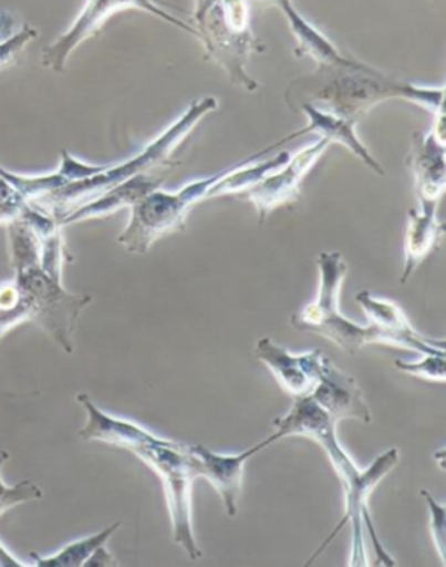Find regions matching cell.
Masks as SVG:
<instances>
[{
    "label": "cell",
    "instance_id": "484cf974",
    "mask_svg": "<svg viewBox=\"0 0 446 567\" xmlns=\"http://www.w3.org/2000/svg\"><path fill=\"white\" fill-rule=\"evenodd\" d=\"M421 496L424 497L427 511H429L431 536H433L443 566H446V506L436 502L427 489H422Z\"/></svg>",
    "mask_w": 446,
    "mask_h": 567
},
{
    "label": "cell",
    "instance_id": "5bb4252c",
    "mask_svg": "<svg viewBox=\"0 0 446 567\" xmlns=\"http://www.w3.org/2000/svg\"><path fill=\"white\" fill-rule=\"evenodd\" d=\"M255 358L271 370L279 386L283 388L288 395L302 399L309 396L314 386L323 353L312 350L308 353L293 354L283 346H279L274 339L260 338L255 346Z\"/></svg>",
    "mask_w": 446,
    "mask_h": 567
},
{
    "label": "cell",
    "instance_id": "d6986e66",
    "mask_svg": "<svg viewBox=\"0 0 446 567\" xmlns=\"http://www.w3.org/2000/svg\"><path fill=\"white\" fill-rule=\"evenodd\" d=\"M297 111L302 112V114L305 115V120H308V126L302 128L305 135L314 133V135L320 136V138H326L330 144L344 145L349 153L354 154L357 159L363 161L372 172L384 177L385 169L382 168L381 163L373 157L369 147H366L360 136H357V121L345 120V117H340V115L332 114V112L323 111V109L315 107V105L308 102L297 105Z\"/></svg>",
    "mask_w": 446,
    "mask_h": 567
},
{
    "label": "cell",
    "instance_id": "7a4b0ae2",
    "mask_svg": "<svg viewBox=\"0 0 446 567\" xmlns=\"http://www.w3.org/2000/svg\"><path fill=\"white\" fill-rule=\"evenodd\" d=\"M387 100L414 103L438 115L445 112V86H418L394 78L377 66L345 56L335 65L315 66L311 75L297 79L287 91V102L291 109L308 102L352 121H360L378 103Z\"/></svg>",
    "mask_w": 446,
    "mask_h": 567
},
{
    "label": "cell",
    "instance_id": "ffe728a7",
    "mask_svg": "<svg viewBox=\"0 0 446 567\" xmlns=\"http://www.w3.org/2000/svg\"><path fill=\"white\" fill-rule=\"evenodd\" d=\"M445 224L438 218V206H418L408 210V226L405 235V266L403 285L412 278L418 266L433 254L442 243Z\"/></svg>",
    "mask_w": 446,
    "mask_h": 567
},
{
    "label": "cell",
    "instance_id": "83f0119b",
    "mask_svg": "<svg viewBox=\"0 0 446 567\" xmlns=\"http://www.w3.org/2000/svg\"><path fill=\"white\" fill-rule=\"evenodd\" d=\"M86 567H112L120 566L114 555L108 551L107 545H102L98 550L93 551L90 559L84 564Z\"/></svg>",
    "mask_w": 446,
    "mask_h": 567
},
{
    "label": "cell",
    "instance_id": "52a82bcc",
    "mask_svg": "<svg viewBox=\"0 0 446 567\" xmlns=\"http://www.w3.org/2000/svg\"><path fill=\"white\" fill-rule=\"evenodd\" d=\"M139 461L159 475L164 496L172 518L173 542L184 548L189 559L199 560L201 548L194 533L193 485L196 468L189 454V445L168 440L164 444L145 445L133 451Z\"/></svg>",
    "mask_w": 446,
    "mask_h": 567
},
{
    "label": "cell",
    "instance_id": "4316f807",
    "mask_svg": "<svg viewBox=\"0 0 446 567\" xmlns=\"http://www.w3.org/2000/svg\"><path fill=\"white\" fill-rule=\"evenodd\" d=\"M29 205L20 193L0 175V226H8L20 217L23 208Z\"/></svg>",
    "mask_w": 446,
    "mask_h": 567
},
{
    "label": "cell",
    "instance_id": "5b68a950",
    "mask_svg": "<svg viewBox=\"0 0 446 567\" xmlns=\"http://www.w3.org/2000/svg\"><path fill=\"white\" fill-rule=\"evenodd\" d=\"M190 25L205 45L206 58L226 71L230 83L255 93L258 83L248 63L263 45L251 30L250 0H196Z\"/></svg>",
    "mask_w": 446,
    "mask_h": 567
},
{
    "label": "cell",
    "instance_id": "e0dca14e",
    "mask_svg": "<svg viewBox=\"0 0 446 567\" xmlns=\"http://www.w3.org/2000/svg\"><path fill=\"white\" fill-rule=\"evenodd\" d=\"M356 302L369 318L370 326L394 336L405 350L421 354H446L445 341L418 333L409 323L405 311L394 300L373 296L370 290H361L356 296Z\"/></svg>",
    "mask_w": 446,
    "mask_h": 567
},
{
    "label": "cell",
    "instance_id": "f1b7e54d",
    "mask_svg": "<svg viewBox=\"0 0 446 567\" xmlns=\"http://www.w3.org/2000/svg\"><path fill=\"white\" fill-rule=\"evenodd\" d=\"M258 2H274V4H276V2H278V0H258Z\"/></svg>",
    "mask_w": 446,
    "mask_h": 567
},
{
    "label": "cell",
    "instance_id": "2e32d148",
    "mask_svg": "<svg viewBox=\"0 0 446 567\" xmlns=\"http://www.w3.org/2000/svg\"><path fill=\"white\" fill-rule=\"evenodd\" d=\"M77 402L86 411V424L79 432L82 440L126 449L129 453H133L136 449L145 447V445L164 444L169 440L152 433L151 430L135 423V421L107 414L93 402L87 393H79Z\"/></svg>",
    "mask_w": 446,
    "mask_h": 567
},
{
    "label": "cell",
    "instance_id": "9a60e30c",
    "mask_svg": "<svg viewBox=\"0 0 446 567\" xmlns=\"http://www.w3.org/2000/svg\"><path fill=\"white\" fill-rule=\"evenodd\" d=\"M172 172L169 166L166 168L152 169V172L139 173L136 177L127 178L121 184L114 185L111 189L100 194L98 198L91 199L86 205H81L75 210L66 214L60 220V226H72V224L87 223L96 218L111 217L117 212L132 210L136 203L142 202L152 190L160 189L166 173Z\"/></svg>",
    "mask_w": 446,
    "mask_h": 567
},
{
    "label": "cell",
    "instance_id": "6da1fadb",
    "mask_svg": "<svg viewBox=\"0 0 446 567\" xmlns=\"http://www.w3.org/2000/svg\"><path fill=\"white\" fill-rule=\"evenodd\" d=\"M272 426H274V435L278 442L288 439V436H303V439L314 440L315 444L323 449V453L330 460V465L335 470L336 477H339L340 485H342V493H344V517L340 520L339 526L332 530V535L328 536L323 545L315 550L312 559L305 566H311L345 526H351L352 529L351 555H349L348 566H370L365 550V538H363L365 527L369 530L373 547L377 551L378 566H397L393 555L385 550L384 543L378 538L377 527L373 523L369 502L373 491L377 489V485L400 463V449L391 447L390 451L382 453L377 460H373L372 465L366 466L365 470L360 468L356 461L349 456L344 445L340 444L339 436H336L335 421L326 412L321 411L309 396L295 399L293 408L283 417L272 421Z\"/></svg>",
    "mask_w": 446,
    "mask_h": 567
},
{
    "label": "cell",
    "instance_id": "ba28073f",
    "mask_svg": "<svg viewBox=\"0 0 446 567\" xmlns=\"http://www.w3.org/2000/svg\"><path fill=\"white\" fill-rule=\"evenodd\" d=\"M14 281L30 300V323L66 354L74 353V336L82 312L93 302L90 293H72L51 278L41 264L14 269Z\"/></svg>",
    "mask_w": 446,
    "mask_h": 567
},
{
    "label": "cell",
    "instance_id": "7402d4cb",
    "mask_svg": "<svg viewBox=\"0 0 446 567\" xmlns=\"http://www.w3.org/2000/svg\"><path fill=\"white\" fill-rule=\"evenodd\" d=\"M9 460L8 451H0V472ZM42 497V489L35 482L25 478L14 485H6L0 477V515L11 511L14 506L23 503L38 502ZM29 564L21 563L8 548L0 543V567H27Z\"/></svg>",
    "mask_w": 446,
    "mask_h": 567
},
{
    "label": "cell",
    "instance_id": "cb8c5ba5",
    "mask_svg": "<svg viewBox=\"0 0 446 567\" xmlns=\"http://www.w3.org/2000/svg\"><path fill=\"white\" fill-rule=\"evenodd\" d=\"M394 369L400 370L403 374L429 381V383H445L446 354H422L417 362H406V360L397 358L394 360Z\"/></svg>",
    "mask_w": 446,
    "mask_h": 567
},
{
    "label": "cell",
    "instance_id": "3957f363",
    "mask_svg": "<svg viewBox=\"0 0 446 567\" xmlns=\"http://www.w3.org/2000/svg\"><path fill=\"white\" fill-rule=\"evenodd\" d=\"M217 109V96H203V99L196 100L185 109L180 117H176L168 128L160 132L154 141L148 142L135 156L120 165L105 166L93 177L70 182V184L63 185L62 189L54 190L41 202L30 203V205L38 206L39 210L50 214L60 224V220L70 212L75 210L77 206L86 205L91 199L98 198L100 194L127 178L136 177L139 173L152 172V169L166 168V166L173 168L178 165L176 161L172 159L176 147L193 133L194 128L201 124L206 115Z\"/></svg>",
    "mask_w": 446,
    "mask_h": 567
},
{
    "label": "cell",
    "instance_id": "44dd1931",
    "mask_svg": "<svg viewBox=\"0 0 446 567\" xmlns=\"http://www.w3.org/2000/svg\"><path fill=\"white\" fill-rule=\"evenodd\" d=\"M123 526V520H115L105 529L98 530L95 535L86 538L75 539L69 543L62 550L50 557H41L39 554H30L33 559L32 566L38 567H82L90 559L93 551L98 550L102 545H107L112 536Z\"/></svg>",
    "mask_w": 446,
    "mask_h": 567
},
{
    "label": "cell",
    "instance_id": "30bf717a",
    "mask_svg": "<svg viewBox=\"0 0 446 567\" xmlns=\"http://www.w3.org/2000/svg\"><path fill=\"white\" fill-rule=\"evenodd\" d=\"M330 145L332 144L326 138L318 136L308 147L290 154L281 168L269 173L267 177L241 194V198L251 203L257 210L258 223H266V218L278 210L279 206L291 205L300 198L303 178L308 177Z\"/></svg>",
    "mask_w": 446,
    "mask_h": 567
},
{
    "label": "cell",
    "instance_id": "d4e9b609",
    "mask_svg": "<svg viewBox=\"0 0 446 567\" xmlns=\"http://www.w3.org/2000/svg\"><path fill=\"white\" fill-rule=\"evenodd\" d=\"M38 35V29H33L29 23H25V25H21L20 30L11 33L9 38L2 39L0 41V72L18 65L30 42L35 41Z\"/></svg>",
    "mask_w": 446,
    "mask_h": 567
},
{
    "label": "cell",
    "instance_id": "ac0fdd59",
    "mask_svg": "<svg viewBox=\"0 0 446 567\" xmlns=\"http://www.w3.org/2000/svg\"><path fill=\"white\" fill-rule=\"evenodd\" d=\"M105 165H91L84 161L72 156L69 151L63 148L62 157H60V166L53 173L45 175H20V173L6 169L0 166V175L13 185L14 189L20 193L21 198L27 203L41 202L45 196H50L54 190L62 189L63 185L70 182L82 181V178L93 177L96 173L102 172Z\"/></svg>",
    "mask_w": 446,
    "mask_h": 567
},
{
    "label": "cell",
    "instance_id": "603a6c76",
    "mask_svg": "<svg viewBox=\"0 0 446 567\" xmlns=\"http://www.w3.org/2000/svg\"><path fill=\"white\" fill-rule=\"evenodd\" d=\"M30 321V300L17 281L0 285V339Z\"/></svg>",
    "mask_w": 446,
    "mask_h": 567
},
{
    "label": "cell",
    "instance_id": "277c9868",
    "mask_svg": "<svg viewBox=\"0 0 446 567\" xmlns=\"http://www.w3.org/2000/svg\"><path fill=\"white\" fill-rule=\"evenodd\" d=\"M320 287L315 299L291 315L290 323L300 332H311L339 346L348 354H357L370 344L394 346L402 348L391 333L373 326H357L340 312V292L349 272V264L340 251H321L318 259Z\"/></svg>",
    "mask_w": 446,
    "mask_h": 567
},
{
    "label": "cell",
    "instance_id": "8992f818",
    "mask_svg": "<svg viewBox=\"0 0 446 567\" xmlns=\"http://www.w3.org/2000/svg\"><path fill=\"white\" fill-rule=\"evenodd\" d=\"M226 169L190 182L178 190H152L133 206L129 223L117 236V243L129 254L145 256L164 236L184 230L194 206L208 199L209 189L224 177Z\"/></svg>",
    "mask_w": 446,
    "mask_h": 567
},
{
    "label": "cell",
    "instance_id": "9c48e42d",
    "mask_svg": "<svg viewBox=\"0 0 446 567\" xmlns=\"http://www.w3.org/2000/svg\"><path fill=\"white\" fill-rule=\"evenodd\" d=\"M123 9H139V11H145V13L159 18L169 25L189 32L190 35L197 38L196 29L187 21L168 13L163 8L160 0H87L70 29L62 33L56 41L45 45L41 56L42 65L56 74L65 72L66 62L79 45L86 42L87 39L95 38L96 33H100L105 25V21Z\"/></svg>",
    "mask_w": 446,
    "mask_h": 567
},
{
    "label": "cell",
    "instance_id": "7c38bea8",
    "mask_svg": "<svg viewBox=\"0 0 446 567\" xmlns=\"http://www.w3.org/2000/svg\"><path fill=\"white\" fill-rule=\"evenodd\" d=\"M276 442L278 439L272 433L260 444L245 449L239 454H217L201 444L189 445V454L193 457L197 478H205L206 482L214 485V489L217 491L221 503H224V511L229 517L238 515V502L248 461Z\"/></svg>",
    "mask_w": 446,
    "mask_h": 567
},
{
    "label": "cell",
    "instance_id": "8fae6325",
    "mask_svg": "<svg viewBox=\"0 0 446 567\" xmlns=\"http://www.w3.org/2000/svg\"><path fill=\"white\" fill-rule=\"evenodd\" d=\"M433 117L429 132L414 133L406 156L418 206H438L446 187L445 112Z\"/></svg>",
    "mask_w": 446,
    "mask_h": 567
},
{
    "label": "cell",
    "instance_id": "4fadbf2b",
    "mask_svg": "<svg viewBox=\"0 0 446 567\" xmlns=\"http://www.w3.org/2000/svg\"><path fill=\"white\" fill-rule=\"evenodd\" d=\"M309 399L335 423L344 420L372 423V411L356 379L345 374L326 354H323Z\"/></svg>",
    "mask_w": 446,
    "mask_h": 567
}]
</instances>
